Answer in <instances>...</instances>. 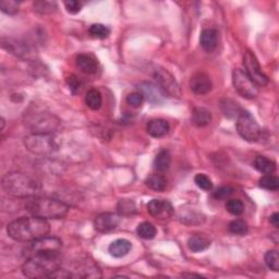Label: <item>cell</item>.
Wrapping results in <instances>:
<instances>
[{
    "instance_id": "6da1fadb",
    "label": "cell",
    "mask_w": 279,
    "mask_h": 279,
    "mask_svg": "<svg viewBox=\"0 0 279 279\" xmlns=\"http://www.w3.org/2000/svg\"><path fill=\"white\" fill-rule=\"evenodd\" d=\"M50 225L46 219L39 217H21L7 227V233L18 242H33L48 235Z\"/></svg>"
},
{
    "instance_id": "7a4b0ae2",
    "label": "cell",
    "mask_w": 279,
    "mask_h": 279,
    "mask_svg": "<svg viewBox=\"0 0 279 279\" xmlns=\"http://www.w3.org/2000/svg\"><path fill=\"white\" fill-rule=\"evenodd\" d=\"M2 185L9 196L19 199L36 197L41 189L40 182L36 177L21 171H12L5 175Z\"/></svg>"
},
{
    "instance_id": "3957f363",
    "label": "cell",
    "mask_w": 279,
    "mask_h": 279,
    "mask_svg": "<svg viewBox=\"0 0 279 279\" xmlns=\"http://www.w3.org/2000/svg\"><path fill=\"white\" fill-rule=\"evenodd\" d=\"M60 267V252L38 253L27 257L22 266V273L28 278H44L50 277Z\"/></svg>"
},
{
    "instance_id": "277c9868",
    "label": "cell",
    "mask_w": 279,
    "mask_h": 279,
    "mask_svg": "<svg viewBox=\"0 0 279 279\" xmlns=\"http://www.w3.org/2000/svg\"><path fill=\"white\" fill-rule=\"evenodd\" d=\"M25 209L35 217L43 219H62L69 212V205L66 203L47 198V197H33L25 204Z\"/></svg>"
},
{
    "instance_id": "5b68a950",
    "label": "cell",
    "mask_w": 279,
    "mask_h": 279,
    "mask_svg": "<svg viewBox=\"0 0 279 279\" xmlns=\"http://www.w3.org/2000/svg\"><path fill=\"white\" fill-rule=\"evenodd\" d=\"M24 146L34 155L46 156L58 151L59 141L54 133H32L24 139Z\"/></svg>"
},
{
    "instance_id": "8992f818",
    "label": "cell",
    "mask_w": 279,
    "mask_h": 279,
    "mask_svg": "<svg viewBox=\"0 0 279 279\" xmlns=\"http://www.w3.org/2000/svg\"><path fill=\"white\" fill-rule=\"evenodd\" d=\"M27 123L33 133H55L60 125V120L50 113L38 112L30 114Z\"/></svg>"
},
{
    "instance_id": "52a82bcc",
    "label": "cell",
    "mask_w": 279,
    "mask_h": 279,
    "mask_svg": "<svg viewBox=\"0 0 279 279\" xmlns=\"http://www.w3.org/2000/svg\"><path fill=\"white\" fill-rule=\"evenodd\" d=\"M237 131L248 142H256L261 137V128L256 120L250 113L241 111L237 117Z\"/></svg>"
},
{
    "instance_id": "ba28073f",
    "label": "cell",
    "mask_w": 279,
    "mask_h": 279,
    "mask_svg": "<svg viewBox=\"0 0 279 279\" xmlns=\"http://www.w3.org/2000/svg\"><path fill=\"white\" fill-rule=\"evenodd\" d=\"M232 83L239 95L247 99H253L259 95V87L253 82L244 70L234 69L232 72Z\"/></svg>"
},
{
    "instance_id": "9c48e42d",
    "label": "cell",
    "mask_w": 279,
    "mask_h": 279,
    "mask_svg": "<svg viewBox=\"0 0 279 279\" xmlns=\"http://www.w3.org/2000/svg\"><path fill=\"white\" fill-rule=\"evenodd\" d=\"M243 65L246 68V73L249 75V78L254 82L257 87L263 88L266 87L269 80L267 75L262 71V68L259 63V60L254 53L251 50H246V53L243 55Z\"/></svg>"
},
{
    "instance_id": "30bf717a",
    "label": "cell",
    "mask_w": 279,
    "mask_h": 279,
    "mask_svg": "<svg viewBox=\"0 0 279 279\" xmlns=\"http://www.w3.org/2000/svg\"><path fill=\"white\" fill-rule=\"evenodd\" d=\"M62 248V242L56 237L46 235L33 242H30L29 247L24 250V255L29 257L38 253H48V252H60Z\"/></svg>"
},
{
    "instance_id": "8fae6325",
    "label": "cell",
    "mask_w": 279,
    "mask_h": 279,
    "mask_svg": "<svg viewBox=\"0 0 279 279\" xmlns=\"http://www.w3.org/2000/svg\"><path fill=\"white\" fill-rule=\"evenodd\" d=\"M154 78L159 89L164 92L165 95L169 97H179L180 89L178 83L173 75L163 68H156L154 71Z\"/></svg>"
},
{
    "instance_id": "7c38bea8",
    "label": "cell",
    "mask_w": 279,
    "mask_h": 279,
    "mask_svg": "<svg viewBox=\"0 0 279 279\" xmlns=\"http://www.w3.org/2000/svg\"><path fill=\"white\" fill-rule=\"evenodd\" d=\"M2 47L5 50H7L8 53H10L22 59H27V60L34 59L36 55L35 50H34L29 44L24 43V41L12 39V38H3Z\"/></svg>"
},
{
    "instance_id": "4fadbf2b",
    "label": "cell",
    "mask_w": 279,
    "mask_h": 279,
    "mask_svg": "<svg viewBox=\"0 0 279 279\" xmlns=\"http://www.w3.org/2000/svg\"><path fill=\"white\" fill-rule=\"evenodd\" d=\"M148 213L160 221H165V219L170 218L174 215V207L170 202L166 200H152L147 204Z\"/></svg>"
},
{
    "instance_id": "5bb4252c",
    "label": "cell",
    "mask_w": 279,
    "mask_h": 279,
    "mask_svg": "<svg viewBox=\"0 0 279 279\" xmlns=\"http://www.w3.org/2000/svg\"><path fill=\"white\" fill-rule=\"evenodd\" d=\"M190 88L198 95H205L213 89V82L205 72H197L190 80Z\"/></svg>"
},
{
    "instance_id": "9a60e30c",
    "label": "cell",
    "mask_w": 279,
    "mask_h": 279,
    "mask_svg": "<svg viewBox=\"0 0 279 279\" xmlns=\"http://www.w3.org/2000/svg\"><path fill=\"white\" fill-rule=\"evenodd\" d=\"M120 215L115 213H103L98 215L94 221L95 229L99 232H111L120 224Z\"/></svg>"
},
{
    "instance_id": "2e32d148",
    "label": "cell",
    "mask_w": 279,
    "mask_h": 279,
    "mask_svg": "<svg viewBox=\"0 0 279 279\" xmlns=\"http://www.w3.org/2000/svg\"><path fill=\"white\" fill-rule=\"evenodd\" d=\"M138 90L139 93L143 95V97L152 104L162 103L164 97L166 96L158 85L151 82H141L138 85Z\"/></svg>"
},
{
    "instance_id": "e0dca14e",
    "label": "cell",
    "mask_w": 279,
    "mask_h": 279,
    "mask_svg": "<svg viewBox=\"0 0 279 279\" xmlns=\"http://www.w3.org/2000/svg\"><path fill=\"white\" fill-rule=\"evenodd\" d=\"M75 62H77V67L83 73L93 74L97 71L98 62L96 59L90 54L78 55L77 59H75Z\"/></svg>"
},
{
    "instance_id": "ac0fdd59",
    "label": "cell",
    "mask_w": 279,
    "mask_h": 279,
    "mask_svg": "<svg viewBox=\"0 0 279 279\" xmlns=\"http://www.w3.org/2000/svg\"><path fill=\"white\" fill-rule=\"evenodd\" d=\"M147 133L153 138H163L170 130V124L165 119H153L146 125Z\"/></svg>"
},
{
    "instance_id": "d6986e66",
    "label": "cell",
    "mask_w": 279,
    "mask_h": 279,
    "mask_svg": "<svg viewBox=\"0 0 279 279\" xmlns=\"http://www.w3.org/2000/svg\"><path fill=\"white\" fill-rule=\"evenodd\" d=\"M218 34L213 29L203 30L200 36V44L206 52H212L217 46Z\"/></svg>"
},
{
    "instance_id": "ffe728a7",
    "label": "cell",
    "mask_w": 279,
    "mask_h": 279,
    "mask_svg": "<svg viewBox=\"0 0 279 279\" xmlns=\"http://www.w3.org/2000/svg\"><path fill=\"white\" fill-rule=\"evenodd\" d=\"M132 249V243L126 239H118L111 243L108 251L114 257H123L129 254Z\"/></svg>"
},
{
    "instance_id": "44dd1931",
    "label": "cell",
    "mask_w": 279,
    "mask_h": 279,
    "mask_svg": "<svg viewBox=\"0 0 279 279\" xmlns=\"http://www.w3.org/2000/svg\"><path fill=\"white\" fill-rule=\"evenodd\" d=\"M212 113L208 109L198 107L192 113V122L194 125H197L198 128H204L207 126L210 122H212Z\"/></svg>"
},
{
    "instance_id": "7402d4cb",
    "label": "cell",
    "mask_w": 279,
    "mask_h": 279,
    "mask_svg": "<svg viewBox=\"0 0 279 279\" xmlns=\"http://www.w3.org/2000/svg\"><path fill=\"white\" fill-rule=\"evenodd\" d=\"M188 247L192 252H202L210 247V239L205 234H194L188 240Z\"/></svg>"
},
{
    "instance_id": "603a6c76",
    "label": "cell",
    "mask_w": 279,
    "mask_h": 279,
    "mask_svg": "<svg viewBox=\"0 0 279 279\" xmlns=\"http://www.w3.org/2000/svg\"><path fill=\"white\" fill-rule=\"evenodd\" d=\"M254 167L256 170L264 175H272L276 170V163L265 156H257L254 159Z\"/></svg>"
},
{
    "instance_id": "cb8c5ba5",
    "label": "cell",
    "mask_w": 279,
    "mask_h": 279,
    "mask_svg": "<svg viewBox=\"0 0 279 279\" xmlns=\"http://www.w3.org/2000/svg\"><path fill=\"white\" fill-rule=\"evenodd\" d=\"M171 164V156L166 149L160 151L154 159V168L159 173L167 171Z\"/></svg>"
},
{
    "instance_id": "d4e9b609",
    "label": "cell",
    "mask_w": 279,
    "mask_h": 279,
    "mask_svg": "<svg viewBox=\"0 0 279 279\" xmlns=\"http://www.w3.org/2000/svg\"><path fill=\"white\" fill-rule=\"evenodd\" d=\"M72 277H79V278H100L101 273L99 268L94 264H89V265H83L80 266L77 270H75V274L72 275Z\"/></svg>"
},
{
    "instance_id": "484cf974",
    "label": "cell",
    "mask_w": 279,
    "mask_h": 279,
    "mask_svg": "<svg viewBox=\"0 0 279 279\" xmlns=\"http://www.w3.org/2000/svg\"><path fill=\"white\" fill-rule=\"evenodd\" d=\"M85 104L92 111H98L101 105H103V97H101L100 92L95 89L90 90L87 93Z\"/></svg>"
},
{
    "instance_id": "4316f807",
    "label": "cell",
    "mask_w": 279,
    "mask_h": 279,
    "mask_svg": "<svg viewBox=\"0 0 279 279\" xmlns=\"http://www.w3.org/2000/svg\"><path fill=\"white\" fill-rule=\"evenodd\" d=\"M146 187L154 191H164L166 189L167 181L162 175H151L145 180Z\"/></svg>"
},
{
    "instance_id": "83f0119b",
    "label": "cell",
    "mask_w": 279,
    "mask_h": 279,
    "mask_svg": "<svg viewBox=\"0 0 279 279\" xmlns=\"http://www.w3.org/2000/svg\"><path fill=\"white\" fill-rule=\"evenodd\" d=\"M138 234L140 238L144 239V240H152L155 238L156 235V228L153 224H151L148 222H144L138 226Z\"/></svg>"
},
{
    "instance_id": "f1b7e54d",
    "label": "cell",
    "mask_w": 279,
    "mask_h": 279,
    "mask_svg": "<svg viewBox=\"0 0 279 279\" xmlns=\"http://www.w3.org/2000/svg\"><path fill=\"white\" fill-rule=\"evenodd\" d=\"M259 183L261 188L268 191H277L279 189V180L274 175H264Z\"/></svg>"
},
{
    "instance_id": "f546056e",
    "label": "cell",
    "mask_w": 279,
    "mask_h": 279,
    "mask_svg": "<svg viewBox=\"0 0 279 279\" xmlns=\"http://www.w3.org/2000/svg\"><path fill=\"white\" fill-rule=\"evenodd\" d=\"M89 33L92 37L104 39L109 36V34H111V30H109V28H107L106 25H104V24L95 23V24L91 25L90 29H89Z\"/></svg>"
},
{
    "instance_id": "4dcf8cb0",
    "label": "cell",
    "mask_w": 279,
    "mask_h": 279,
    "mask_svg": "<svg viewBox=\"0 0 279 279\" xmlns=\"http://www.w3.org/2000/svg\"><path fill=\"white\" fill-rule=\"evenodd\" d=\"M117 209L119 215H123V216H129L137 212V207H135L134 202L130 200L119 201V203H118L117 205Z\"/></svg>"
},
{
    "instance_id": "1f68e13d",
    "label": "cell",
    "mask_w": 279,
    "mask_h": 279,
    "mask_svg": "<svg viewBox=\"0 0 279 279\" xmlns=\"http://www.w3.org/2000/svg\"><path fill=\"white\" fill-rule=\"evenodd\" d=\"M228 228H229V231L233 234H237V235H244L248 233V230H249V227H248V224L242 221V219H234V221H232L229 226H228Z\"/></svg>"
},
{
    "instance_id": "d6a6232c",
    "label": "cell",
    "mask_w": 279,
    "mask_h": 279,
    "mask_svg": "<svg viewBox=\"0 0 279 279\" xmlns=\"http://www.w3.org/2000/svg\"><path fill=\"white\" fill-rule=\"evenodd\" d=\"M34 10L41 14H50L57 10L55 2H36L34 3Z\"/></svg>"
},
{
    "instance_id": "836d02e7",
    "label": "cell",
    "mask_w": 279,
    "mask_h": 279,
    "mask_svg": "<svg viewBox=\"0 0 279 279\" xmlns=\"http://www.w3.org/2000/svg\"><path fill=\"white\" fill-rule=\"evenodd\" d=\"M20 2L16 0H3L0 2V9L8 15H14L19 12Z\"/></svg>"
},
{
    "instance_id": "e575fe53",
    "label": "cell",
    "mask_w": 279,
    "mask_h": 279,
    "mask_svg": "<svg viewBox=\"0 0 279 279\" xmlns=\"http://www.w3.org/2000/svg\"><path fill=\"white\" fill-rule=\"evenodd\" d=\"M226 208L233 216H240L244 212V204L238 199H232L227 202Z\"/></svg>"
},
{
    "instance_id": "d590c367",
    "label": "cell",
    "mask_w": 279,
    "mask_h": 279,
    "mask_svg": "<svg viewBox=\"0 0 279 279\" xmlns=\"http://www.w3.org/2000/svg\"><path fill=\"white\" fill-rule=\"evenodd\" d=\"M224 101H225V104L224 103L222 104V108H223L225 115L230 117V118L234 117V116L238 117V115L241 113V109L238 106V104L234 103V101H232L230 99H225Z\"/></svg>"
},
{
    "instance_id": "8d00e7d4",
    "label": "cell",
    "mask_w": 279,
    "mask_h": 279,
    "mask_svg": "<svg viewBox=\"0 0 279 279\" xmlns=\"http://www.w3.org/2000/svg\"><path fill=\"white\" fill-rule=\"evenodd\" d=\"M194 182L200 189L204 191H210L213 189V182L205 174H198L194 177Z\"/></svg>"
},
{
    "instance_id": "74e56055",
    "label": "cell",
    "mask_w": 279,
    "mask_h": 279,
    "mask_svg": "<svg viewBox=\"0 0 279 279\" xmlns=\"http://www.w3.org/2000/svg\"><path fill=\"white\" fill-rule=\"evenodd\" d=\"M265 263L270 269L274 270V272H278V269H279L278 252L275 251V250H270V251L266 252Z\"/></svg>"
},
{
    "instance_id": "f35d334b",
    "label": "cell",
    "mask_w": 279,
    "mask_h": 279,
    "mask_svg": "<svg viewBox=\"0 0 279 279\" xmlns=\"http://www.w3.org/2000/svg\"><path fill=\"white\" fill-rule=\"evenodd\" d=\"M144 100V97L139 92H134L126 96V103L131 105L132 107H140Z\"/></svg>"
},
{
    "instance_id": "ab89813d",
    "label": "cell",
    "mask_w": 279,
    "mask_h": 279,
    "mask_svg": "<svg viewBox=\"0 0 279 279\" xmlns=\"http://www.w3.org/2000/svg\"><path fill=\"white\" fill-rule=\"evenodd\" d=\"M232 193H233V189L231 187H229V185H227V187H222V188L217 189L214 192L213 197L216 200H225L227 198H229Z\"/></svg>"
},
{
    "instance_id": "60d3db41",
    "label": "cell",
    "mask_w": 279,
    "mask_h": 279,
    "mask_svg": "<svg viewBox=\"0 0 279 279\" xmlns=\"http://www.w3.org/2000/svg\"><path fill=\"white\" fill-rule=\"evenodd\" d=\"M67 85L69 87V90L72 92V94H78L79 91H80V87H81V83L79 81V79L75 77V75H70V77H68L67 80Z\"/></svg>"
},
{
    "instance_id": "b9f144b4",
    "label": "cell",
    "mask_w": 279,
    "mask_h": 279,
    "mask_svg": "<svg viewBox=\"0 0 279 279\" xmlns=\"http://www.w3.org/2000/svg\"><path fill=\"white\" fill-rule=\"evenodd\" d=\"M65 7L67 11L69 13L75 14L81 11L82 8V4L80 2H77V0H70V2H66L65 3Z\"/></svg>"
},
{
    "instance_id": "7bdbcfd3",
    "label": "cell",
    "mask_w": 279,
    "mask_h": 279,
    "mask_svg": "<svg viewBox=\"0 0 279 279\" xmlns=\"http://www.w3.org/2000/svg\"><path fill=\"white\" fill-rule=\"evenodd\" d=\"M270 224H272L275 228L279 227V214L278 213H274L272 216H270Z\"/></svg>"
}]
</instances>
